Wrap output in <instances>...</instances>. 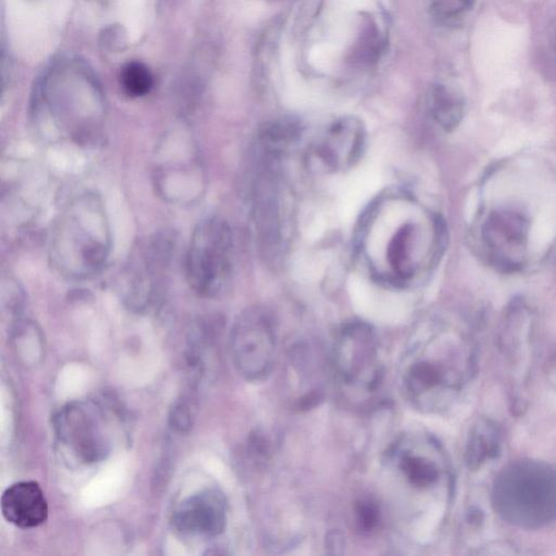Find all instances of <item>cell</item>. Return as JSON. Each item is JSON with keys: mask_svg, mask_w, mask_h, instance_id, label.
<instances>
[{"mask_svg": "<svg viewBox=\"0 0 556 556\" xmlns=\"http://www.w3.org/2000/svg\"><path fill=\"white\" fill-rule=\"evenodd\" d=\"M113 231L102 197L94 192L76 194L66 203L50 231V263L70 281H87L108 263Z\"/></svg>", "mask_w": 556, "mask_h": 556, "instance_id": "obj_1", "label": "cell"}, {"mask_svg": "<svg viewBox=\"0 0 556 556\" xmlns=\"http://www.w3.org/2000/svg\"><path fill=\"white\" fill-rule=\"evenodd\" d=\"M233 265L231 226L218 216L200 222L194 230L185 255L189 286L199 297L215 298L229 285Z\"/></svg>", "mask_w": 556, "mask_h": 556, "instance_id": "obj_2", "label": "cell"}, {"mask_svg": "<svg viewBox=\"0 0 556 556\" xmlns=\"http://www.w3.org/2000/svg\"><path fill=\"white\" fill-rule=\"evenodd\" d=\"M458 352L414 347L402 365V391L414 408L437 412L459 392L463 372Z\"/></svg>", "mask_w": 556, "mask_h": 556, "instance_id": "obj_3", "label": "cell"}, {"mask_svg": "<svg viewBox=\"0 0 556 556\" xmlns=\"http://www.w3.org/2000/svg\"><path fill=\"white\" fill-rule=\"evenodd\" d=\"M503 514L521 525H541L556 513V475L547 467L521 464L503 472L497 486Z\"/></svg>", "mask_w": 556, "mask_h": 556, "instance_id": "obj_4", "label": "cell"}, {"mask_svg": "<svg viewBox=\"0 0 556 556\" xmlns=\"http://www.w3.org/2000/svg\"><path fill=\"white\" fill-rule=\"evenodd\" d=\"M333 364L350 393L375 392L382 381L383 364L374 330L363 322L344 325L333 344Z\"/></svg>", "mask_w": 556, "mask_h": 556, "instance_id": "obj_5", "label": "cell"}, {"mask_svg": "<svg viewBox=\"0 0 556 556\" xmlns=\"http://www.w3.org/2000/svg\"><path fill=\"white\" fill-rule=\"evenodd\" d=\"M154 186L161 197L176 205L197 203L205 187L204 169L193 139L166 137L154 161Z\"/></svg>", "mask_w": 556, "mask_h": 556, "instance_id": "obj_6", "label": "cell"}, {"mask_svg": "<svg viewBox=\"0 0 556 556\" xmlns=\"http://www.w3.org/2000/svg\"><path fill=\"white\" fill-rule=\"evenodd\" d=\"M174 248V237L161 233L144 239L133 249L119 280V291L127 307L137 313L152 307L164 286Z\"/></svg>", "mask_w": 556, "mask_h": 556, "instance_id": "obj_7", "label": "cell"}, {"mask_svg": "<svg viewBox=\"0 0 556 556\" xmlns=\"http://www.w3.org/2000/svg\"><path fill=\"white\" fill-rule=\"evenodd\" d=\"M233 366L248 382L264 381L273 369L277 350L276 328L263 309L243 311L231 332Z\"/></svg>", "mask_w": 556, "mask_h": 556, "instance_id": "obj_8", "label": "cell"}, {"mask_svg": "<svg viewBox=\"0 0 556 556\" xmlns=\"http://www.w3.org/2000/svg\"><path fill=\"white\" fill-rule=\"evenodd\" d=\"M55 431L65 453L80 464L102 462L111 450L102 409L91 402L65 405L55 417Z\"/></svg>", "mask_w": 556, "mask_h": 556, "instance_id": "obj_9", "label": "cell"}, {"mask_svg": "<svg viewBox=\"0 0 556 556\" xmlns=\"http://www.w3.org/2000/svg\"><path fill=\"white\" fill-rule=\"evenodd\" d=\"M364 126L355 119L335 122L311 149V155L328 172H343L357 164L365 150Z\"/></svg>", "mask_w": 556, "mask_h": 556, "instance_id": "obj_10", "label": "cell"}, {"mask_svg": "<svg viewBox=\"0 0 556 556\" xmlns=\"http://www.w3.org/2000/svg\"><path fill=\"white\" fill-rule=\"evenodd\" d=\"M527 236L526 219L511 211L491 213L482 230L483 242L494 264L507 271H514L522 264Z\"/></svg>", "mask_w": 556, "mask_h": 556, "instance_id": "obj_11", "label": "cell"}, {"mask_svg": "<svg viewBox=\"0 0 556 556\" xmlns=\"http://www.w3.org/2000/svg\"><path fill=\"white\" fill-rule=\"evenodd\" d=\"M175 530L183 535L218 537L227 524V502L216 489H205L183 500L174 513Z\"/></svg>", "mask_w": 556, "mask_h": 556, "instance_id": "obj_12", "label": "cell"}, {"mask_svg": "<svg viewBox=\"0 0 556 556\" xmlns=\"http://www.w3.org/2000/svg\"><path fill=\"white\" fill-rule=\"evenodd\" d=\"M436 452L432 442L405 437L394 444L388 459L410 487L427 491L437 485L442 474Z\"/></svg>", "mask_w": 556, "mask_h": 556, "instance_id": "obj_13", "label": "cell"}, {"mask_svg": "<svg viewBox=\"0 0 556 556\" xmlns=\"http://www.w3.org/2000/svg\"><path fill=\"white\" fill-rule=\"evenodd\" d=\"M253 215L261 249L266 257H274L281 248V208L277 185L269 171L255 181Z\"/></svg>", "mask_w": 556, "mask_h": 556, "instance_id": "obj_14", "label": "cell"}, {"mask_svg": "<svg viewBox=\"0 0 556 556\" xmlns=\"http://www.w3.org/2000/svg\"><path fill=\"white\" fill-rule=\"evenodd\" d=\"M421 239L422 230L419 221L409 218L396 226L386 244V278L393 283L412 280L420 264Z\"/></svg>", "mask_w": 556, "mask_h": 556, "instance_id": "obj_15", "label": "cell"}, {"mask_svg": "<svg viewBox=\"0 0 556 556\" xmlns=\"http://www.w3.org/2000/svg\"><path fill=\"white\" fill-rule=\"evenodd\" d=\"M48 502L36 482H19L11 485L2 496L5 520L16 527L30 530L48 519Z\"/></svg>", "mask_w": 556, "mask_h": 556, "instance_id": "obj_16", "label": "cell"}, {"mask_svg": "<svg viewBox=\"0 0 556 556\" xmlns=\"http://www.w3.org/2000/svg\"><path fill=\"white\" fill-rule=\"evenodd\" d=\"M432 111L442 129L452 131L462 120L464 104L458 94L442 87L433 93Z\"/></svg>", "mask_w": 556, "mask_h": 556, "instance_id": "obj_17", "label": "cell"}, {"mask_svg": "<svg viewBox=\"0 0 556 556\" xmlns=\"http://www.w3.org/2000/svg\"><path fill=\"white\" fill-rule=\"evenodd\" d=\"M300 130L293 122H278L263 127L259 142L266 153L276 154L298 141Z\"/></svg>", "mask_w": 556, "mask_h": 556, "instance_id": "obj_18", "label": "cell"}, {"mask_svg": "<svg viewBox=\"0 0 556 556\" xmlns=\"http://www.w3.org/2000/svg\"><path fill=\"white\" fill-rule=\"evenodd\" d=\"M497 431L489 425H481L472 433L467 444L466 461L471 467L480 466L497 452Z\"/></svg>", "mask_w": 556, "mask_h": 556, "instance_id": "obj_19", "label": "cell"}, {"mask_svg": "<svg viewBox=\"0 0 556 556\" xmlns=\"http://www.w3.org/2000/svg\"><path fill=\"white\" fill-rule=\"evenodd\" d=\"M121 85L131 97L146 96L153 90L154 76L146 65L134 61L122 69Z\"/></svg>", "mask_w": 556, "mask_h": 556, "instance_id": "obj_20", "label": "cell"}, {"mask_svg": "<svg viewBox=\"0 0 556 556\" xmlns=\"http://www.w3.org/2000/svg\"><path fill=\"white\" fill-rule=\"evenodd\" d=\"M381 520V511L378 505L372 500H362L355 507V522L361 531H374Z\"/></svg>", "mask_w": 556, "mask_h": 556, "instance_id": "obj_21", "label": "cell"}, {"mask_svg": "<svg viewBox=\"0 0 556 556\" xmlns=\"http://www.w3.org/2000/svg\"><path fill=\"white\" fill-rule=\"evenodd\" d=\"M194 420V405L193 400L183 399L177 402L171 411L170 422L172 427L177 432L191 430Z\"/></svg>", "mask_w": 556, "mask_h": 556, "instance_id": "obj_22", "label": "cell"}]
</instances>
